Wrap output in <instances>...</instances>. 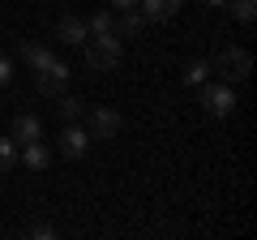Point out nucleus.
<instances>
[{"instance_id":"obj_1","label":"nucleus","mask_w":257,"mask_h":240,"mask_svg":"<svg viewBox=\"0 0 257 240\" xmlns=\"http://www.w3.org/2000/svg\"><path fill=\"white\" fill-rule=\"evenodd\" d=\"M210 73H219V82H227V86H240L248 73H253V56H248V47H236V43L219 47L214 60H210Z\"/></svg>"},{"instance_id":"obj_2","label":"nucleus","mask_w":257,"mask_h":240,"mask_svg":"<svg viewBox=\"0 0 257 240\" xmlns=\"http://www.w3.org/2000/svg\"><path fill=\"white\" fill-rule=\"evenodd\" d=\"M82 52H86V69H94V73H111V69H120V60H124V39L99 35V39H86Z\"/></svg>"},{"instance_id":"obj_3","label":"nucleus","mask_w":257,"mask_h":240,"mask_svg":"<svg viewBox=\"0 0 257 240\" xmlns=\"http://www.w3.org/2000/svg\"><path fill=\"white\" fill-rule=\"evenodd\" d=\"M86 133H90V142H107L116 138L120 129H124V116H120L116 107H86Z\"/></svg>"},{"instance_id":"obj_4","label":"nucleus","mask_w":257,"mask_h":240,"mask_svg":"<svg viewBox=\"0 0 257 240\" xmlns=\"http://www.w3.org/2000/svg\"><path fill=\"white\" fill-rule=\"evenodd\" d=\"M202 90V107L210 111L214 120H223V116H231L236 111V86H227V82H210V86H197Z\"/></svg>"},{"instance_id":"obj_5","label":"nucleus","mask_w":257,"mask_h":240,"mask_svg":"<svg viewBox=\"0 0 257 240\" xmlns=\"http://www.w3.org/2000/svg\"><path fill=\"white\" fill-rule=\"evenodd\" d=\"M56 150H60V159H86V150H90V133H86L82 120H73V125H64V129H60Z\"/></svg>"},{"instance_id":"obj_6","label":"nucleus","mask_w":257,"mask_h":240,"mask_svg":"<svg viewBox=\"0 0 257 240\" xmlns=\"http://www.w3.org/2000/svg\"><path fill=\"white\" fill-rule=\"evenodd\" d=\"M35 86H39V94H52V99H56V94H64V86H69V65L56 56L52 65H43L35 73Z\"/></svg>"},{"instance_id":"obj_7","label":"nucleus","mask_w":257,"mask_h":240,"mask_svg":"<svg viewBox=\"0 0 257 240\" xmlns=\"http://www.w3.org/2000/svg\"><path fill=\"white\" fill-rule=\"evenodd\" d=\"M9 138L18 142V146H26V142H39V138H43V120H39V116H30V111H22V116H13Z\"/></svg>"},{"instance_id":"obj_8","label":"nucleus","mask_w":257,"mask_h":240,"mask_svg":"<svg viewBox=\"0 0 257 240\" xmlns=\"http://www.w3.org/2000/svg\"><path fill=\"white\" fill-rule=\"evenodd\" d=\"M56 35H60V43H69V47H82L86 39V18H77V13H64L60 22H56Z\"/></svg>"},{"instance_id":"obj_9","label":"nucleus","mask_w":257,"mask_h":240,"mask_svg":"<svg viewBox=\"0 0 257 240\" xmlns=\"http://www.w3.org/2000/svg\"><path fill=\"white\" fill-rule=\"evenodd\" d=\"M138 13L150 22H172L176 13H180V0H138Z\"/></svg>"},{"instance_id":"obj_10","label":"nucleus","mask_w":257,"mask_h":240,"mask_svg":"<svg viewBox=\"0 0 257 240\" xmlns=\"http://www.w3.org/2000/svg\"><path fill=\"white\" fill-rule=\"evenodd\" d=\"M142 30H146V18H142L138 9H124L120 18H111V35L116 39H138Z\"/></svg>"},{"instance_id":"obj_11","label":"nucleus","mask_w":257,"mask_h":240,"mask_svg":"<svg viewBox=\"0 0 257 240\" xmlns=\"http://www.w3.org/2000/svg\"><path fill=\"white\" fill-rule=\"evenodd\" d=\"M18 163H26L30 172H47V163H52V146H43V142H26V146L18 150Z\"/></svg>"},{"instance_id":"obj_12","label":"nucleus","mask_w":257,"mask_h":240,"mask_svg":"<svg viewBox=\"0 0 257 240\" xmlns=\"http://www.w3.org/2000/svg\"><path fill=\"white\" fill-rule=\"evenodd\" d=\"M22 60H26V69H35V73H39L43 65H52V60H56V52L47 43H26V47H22Z\"/></svg>"},{"instance_id":"obj_13","label":"nucleus","mask_w":257,"mask_h":240,"mask_svg":"<svg viewBox=\"0 0 257 240\" xmlns=\"http://www.w3.org/2000/svg\"><path fill=\"white\" fill-rule=\"evenodd\" d=\"M56 99H60V107H56V111H60L64 125H73V120H82V116H86V103L77 99V94H56Z\"/></svg>"},{"instance_id":"obj_14","label":"nucleus","mask_w":257,"mask_h":240,"mask_svg":"<svg viewBox=\"0 0 257 240\" xmlns=\"http://www.w3.org/2000/svg\"><path fill=\"white\" fill-rule=\"evenodd\" d=\"M18 150H22V146H18L13 138H0V176L18 167Z\"/></svg>"},{"instance_id":"obj_15","label":"nucleus","mask_w":257,"mask_h":240,"mask_svg":"<svg viewBox=\"0 0 257 240\" xmlns=\"http://www.w3.org/2000/svg\"><path fill=\"white\" fill-rule=\"evenodd\" d=\"M210 77V60H189L184 65V86H202Z\"/></svg>"},{"instance_id":"obj_16","label":"nucleus","mask_w":257,"mask_h":240,"mask_svg":"<svg viewBox=\"0 0 257 240\" xmlns=\"http://www.w3.org/2000/svg\"><path fill=\"white\" fill-rule=\"evenodd\" d=\"M227 9H231V18H236V22H244V26H248V22L257 18V0H227Z\"/></svg>"},{"instance_id":"obj_17","label":"nucleus","mask_w":257,"mask_h":240,"mask_svg":"<svg viewBox=\"0 0 257 240\" xmlns=\"http://www.w3.org/2000/svg\"><path fill=\"white\" fill-rule=\"evenodd\" d=\"M86 35H90V39L111 35V13H94V18H86Z\"/></svg>"},{"instance_id":"obj_18","label":"nucleus","mask_w":257,"mask_h":240,"mask_svg":"<svg viewBox=\"0 0 257 240\" xmlns=\"http://www.w3.org/2000/svg\"><path fill=\"white\" fill-rule=\"evenodd\" d=\"M30 236H35V240H52L56 227H52V223H35V227H30Z\"/></svg>"},{"instance_id":"obj_19","label":"nucleus","mask_w":257,"mask_h":240,"mask_svg":"<svg viewBox=\"0 0 257 240\" xmlns=\"http://www.w3.org/2000/svg\"><path fill=\"white\" fill-rule=\"evenodd\" d=\"M9 82H13V60L0 56V86H9Z\"/></svg>"},{"instance_id":"obj_20","label":"nucleus","mask_w":257,"mask_h":240,"mask_svg":"<svg viewBox=\"0 0 257 240\" xmlns=\"http://www.w3.org/2000/svg\"><path fill=\"white\" fill-rule=\"evenodd\" d=\"M111 9H116V13H124V9H138V0H111Z\"/></svg>"},{"instance_id":"obj_21","label":"nucleus","mask_w":257,"mask_h":240,"mask_svg":"<svg viewBox=\"0 0 257 240\" xmlns=\"http://www.w3.org/2000/svg\"><path fill=\"white\" fill-rule=\"evenodd\" d=\"M202 5H227V0H202Z\"/></svg>"}]
</instances>
